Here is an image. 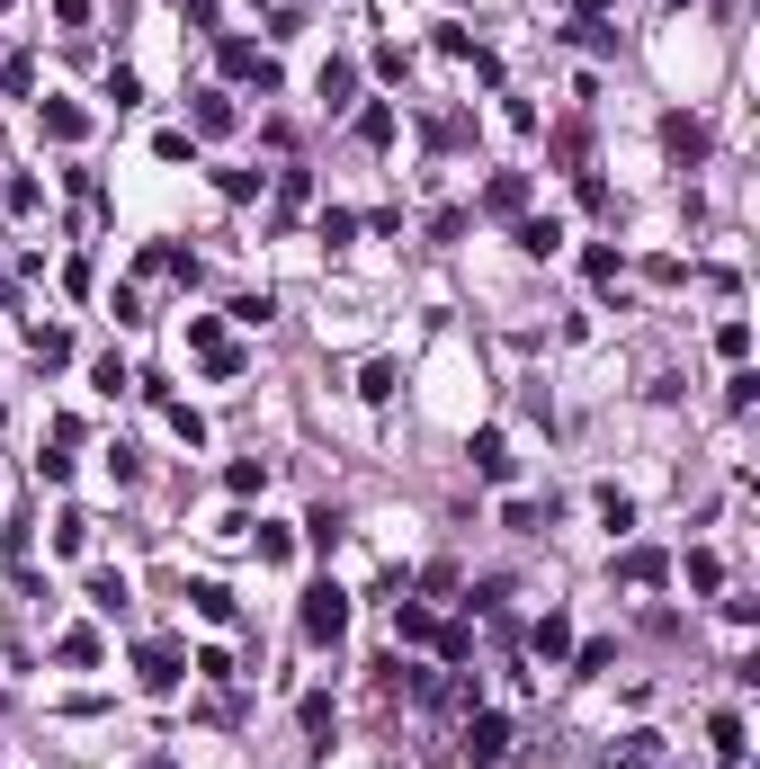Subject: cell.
Returning <instances> with one entry per match:
<instances>
[{
    "instance_id": "obj_1",
    "label": "cell",
    "mask_w": 760,
    "mask_h": 769,
    "mask_svg": "<svg viewBox=\"0 0 760 769\" xmlns=\"http://www.w3.org/2000/svg\"><path fill=\"white\" fill-rule=\"evenodd\" d=\"M340 626H350V591H340V582H313V591H305V636H313V645H340Z\"/></svg>"
},
{
    "instance_id": "obj_29",
    "label": "cell",
    "mask_w": 760,
    "mask_h": 769,
    "mask_svg": "<svg viewBox=\"0 0 760 769\" xmlns=\"http://www.w3.org/2000/svg\"><path fill=\"white\" fill-rule=\"evenodd\" d=\"M268 314H278V296H233V322H251V331H260Z\"/></svg>"
},
{
    "instance_id": "obj_10",
    "label": "cell",
    "mask_w": 760,
    "mask_h": 769,
    "mask_svg": "<svg viewBox=\"0 0 760 769\" xmlns=\"http://www.w3.org/2000/svg\"><path fill=\"white\" fill-rule=\"evenodd\" d=\"M188 608L216 617V626H233V591H224V582H188Z\"/></svg>"
},
{
    "instance_id": "obj_26",
    "label": "cell",
    "mask_w": 760,
    "mask_h": 769,
    "mask_svg": "<svg viewBox=\"0 0 760 769\" xmlns=\"http://www.w3.org/2000/svg\"><path fill=\"white\" fill-rule=\"evenodd\" d=\"M725 403H734V411H751V403H760V376H751V367H734V376H725Z\"/></svg>"
},
{
    "instance_id": "obj_25",
    "label": "cell",
    "mask_w": 760,
    "mask_h": 769,
    "mask_svg": "<svg viewBox=\"0 0 760 769\" xmlns=\"http://www.w3.org/2000/svg\"><path fill=\"white\" fill-rule=\"evenodd\" d=\"M224 483H233V493H260L268 465H260V457H233V465H224Z\"/></svg>"
},
{
    "instance_id": "obj_22",
    "label": "cell",
    "mask_w": 760,
    "mask_h": 769,
    "mask_svg": "<svg viewBox=\"0 0 760 769\" xmlns=\"http://www.w3.org/2000/svg\"><path fill=\"white\" fill-rule=\"evenodd\" d=\"M216 188L242 206V197H260V188H268V171H216Z\"/></svg>"
},
{
    "instance_id": "obj_31",
    "label": "cell",
    "mask_w": 760,
    "mask_h": 769,
    "mask_svg": "<svg viewBox=\"0 0 760 769\" xmlns=\"http://www.w3.org/2000/svg\"><path fill=\"white\" fill-rule=\"evenodd\" d=\"M0 10H10V0H0Z\"/></svg>"
},
{
    "instance_id": "obj_14",
    "label": "cell",
    "mask_w": 760,
    "mask_h": 769,
    "mask_svg": "<svg viewBox=\"0 0 760 769\" xmlns=\"http://www.w3.org/2000/svg\"><path fill=\"white\" fill-rule=\"evenodd\" d=\"M27 349H36L45 367H63V359H73V331H63V322H36V331H27Z\"/></svg>"
},
{
    "instance_id": "obj_3",
    "label": "cell",
    "mask_w": 760,
    "mask_h": 769,
    "mask_svg": "<svg viewBox=\"0 0 760 769\" xmlns=\"http://www.w3.org/2000/svg\"><path fill=\"white\" fill-rule=\"evenodd\" d=\"M662 153H671V162H698V153H707V125L671 108V117H662Z\"/></svg>"
},
{
    "instance_id": "obj_5",
    "label": "cell",
    "mask_w": 760,
    "mask_h": 769,
    "mask_svg": "<svg viewBox=\"0 0 760 769\" xmlns=\"http://www.w3.org/2000/svg\"><path fill=\"white\" fill-rule=\"evenodd\" d=\"M179 671H188V662H179L170 645H144V689H153V697H170V689H179Z\"/></svg>"
},
{
    "instance_id": "obj_20",
    "label": "cell",
    "mask_w": 760,
    "mask_h": 769,
    "mask_svg": "<svg viewBox=\"0 0 760 769\" xmlns=\"http://www.w3.org/2000/svg\"><path fill=\"white\" fill-rule=\"evenodd\" d=\"M359 144H394V108H385V99L359 108Z\"/></svg>"
},
{
    "instance_id": "obj_13",
    "label": "cell",
    "mask_w": 760,
    "mask_h": 769,
    "mask_svg": "<svg viewBox=\"0 0 760 769\" xmlns=\"http://www.w3.org/2000/svg\"><path fill=\"white\" fill-rule=\"evenodd\" d=\"M394 385H403L394 359H367V367H359V394H367V403H394Z\"/></svg>"
},
{
    "instance_id": "obj_27",
    "label": "cell",
    "mask_w": 760,
    "mask_h": 769,
    "mask_svg": "<svg viewBox=\"0 0 760 769\" xmlns=\"http://www.w3.org/2000/svg\"><path fill=\"white\" fill-rule=\"evenodd\" d=\"M350 233H359V216H350V206H322V242L340 251V242H350Z\"/></svg>"
},
{
    "instance_id": "obj_15",
    "label": "cell",
    "mask_w": 760,
    "mask_h": 769,
    "mask_svg": "<svg viewBox=\"0 0 760 769\" xmlns=\"http://www.w3.org/2000/svg\"><path fill=\"white\" fill-rule=\"evenodd\" d=\"M90 608L99 617H125V573H90Z\"/></svg>"
},
{
    "instance_id": "obj_9",
    "label": "cell",
    "mask_w": 760,
    "mask_h": 769,
    "mask_svg": "<svg viewBox=\"0 0 760 769\" xmlns=\"http://www.w3.org/2000/svg\"><path fill=\"white\" fill-rule=\"evenodd\" d=\"M519 251H537V260L564 251V224H555V216H519Z\"/></svg>"
},
{
    "instance_id": "obj_19",
    "label": "cell",
    "mask_w": 760,
    "mask_h": 769,
    "mask_svg": "<svg viewBox=\"0 0 760 769\" xmlns=\"http://www.w3.org/2000/svg\"><path fill=\"white\" fill-rule=\"evenodd\" d=\"M224 125H233V99L206 90V99H197V134H224Z\"/></svg>"
},
{
    "instance_id": "obj_24",
    "label": "cell",
    "mask_w": 760,
    "mask_h": 769,
    "mask_svg": "<svg viewBox=\"0 0 760 769\" xmlns=\"http://www.w3.org/2000/svg\"><path fill=\"white\" fill-rule=\"evenodd\" d=\"M99 90H108V108H134V99H144V81H134V73H125V63H117V73H108Z\"/></svg>"
},
{
    "instance_id": "obj_6",
    "label": "cell",
    "mask_w": 760,
    "mask_h": 769,
    "mask_svg": "<svg viewBox=\"0 0 760 769\" xmlns=\"http://www.w3.org/2000/svg\"><path fill=\"white\" fill-rule=\"evenodd\" d=\"M617 573H627L636 591H653V582L671 573V554H662V546H627V564H617Z\"/></svg>"
},
{
    "instance_id": "obj_18",
    "label": "cell",
    "mask_w": 760,
    "mask_h": 769,
    "mask_svg": "<svg viewBox=\"0 0 760 769\" xmlns=\"http://www.w3.org/2000/svg\"><path fill=\"white\" fill-rule=\"evenodd\" d=\"M546 519H555V502H510V537H546Z\"/></svg>"
},
{
    "instance_id": "obj_4",
    "label": "cell",
    "mask_w": 760,
    "mask_h": 769,
    "mask_svg": "<svg viewBox=\"0 0 760 769\" xmlns=\"http://www.w3.org/2000/svg\"><path fill=\"white\" fill-rule=\"evenodd\" d=\"M528 645H537L546 662H564V653H573V617H564V608H546V617L528 626Z\"/></svg>"
},
{
    "instance_id": "obj_16",
    "label": "cell",
    "mask_w": 760,
    "mask_h": 769,
    "mask_svg": "<svg viewBox=\"0 0 760 769\" xmlns=\"http://www.w3.org/2000/svg\"><path fill=\"white\" fill-rule=\"evenodd\" d=\"M474 465L502 483V474H510V439H502V430H483V439H474Z\"/></svg>"
},
{
    "instance_id": "obj_17",
    "label": "cell",
    "mask_w": 760,
    "mask_h": 769,
    "mask_svg": "<svg viewBox=\"0 0 760 769\" xmlns=\"http://www.w3.org/2000/svg\"><path fill=\"white\" fill-rule=\"evenodd\" d=\"M296 716H305V734H313V743H322V734L340 725V707H331V689H313V697H305V707H296Z\"/></svg>"
},
{
    "instance_id": "obj_23",
    "label": "cell",
    "mask_w": 760,
    "mask_h": 769,
    "mask_svg": "<svg viewBox=\"0 0 760 769\" xmlns=\"http://www.w3.org/2000/svg\"><path fill=\"white\" fill-rule=\"evenodd\" d=\"M608 662H617V645H608V636H591V645H582V653H573V671H582V680H599V671H608Z\"/></svg>"
},
{
    "instance_id": "obj_21",
    "label": "cell",
    "mask_w": 760,
    "mask_h": 769,
    "mask_svg": "<svg viewBox=\"0 0 760 769\" xmlns=\"http://www.w3.org/2000/svg\"><path fill=\"white\" fill-rule=\"evenodd\" d=\"M394 626H403V645H430V636H439V626H430V608H411V600L394 608Z\"/></svg>"
},
{
    "instance_id": "obj_8",
    "label": "cell",
    "mask_w": 760,
    "mask_h": 769,
    "mask_svg": "<svg viewBox=\"0 0 760 769\" xmlns=\"http://www.w3.org/2000/svg\"><path fill=\"white\" fill-rule=\"evenodd\" d=\"M483 206H493V216H519V206H528V179H519V171H493V188H483Z\"/></svg>"
},
{
    "instance_id": "obj_2",
    "label": "cell",
    "mask_w": 760,
    "mask_h": 769,
    "mask_svg": "<svg viewBox=\"0 0 760 769\" xmlns=\"http://www.w3.org/2000/svg\"><path fill=\"white\" fill-rule=\"evenodd\" d=\"M465 751H474L483 769H502V760H510V716H493V707L465 716Z\"/></svg>"
},
{
    "instance_id": "obj_12",
    "label": "cell",
    "mask_w": 760,
    "mask_h": 769,
    "mask_svg": "<svg viewBox=\"0 0 760 769\" xmlns=\"http://www.w3.org/2000/svg\"><path fill=\"white\" fill-rule=\"evenodd\" d=\"M45 134H54V144H81V134H90V117H81L73 99H54V108H45Z\"/></svg>"
},
{
    "instance_id": "obj_7",
    "label": "cell",
    "mask_w": 760,
    "mask_h": 769,
    "mask_svg": "<svg viewBox=\"0 0 760 769\" xmlns=\"http://www.w3.org/2000/svg\"><path fill=\"white\" fill-rule=\"evenodd\" d=\"M599 528H608V537H636V502L617 493V483H599Z\"/></svg>"
},
{
    "instance_id": "obj_28",
    "label": "cell",
    "mask_w": 760,
    "mask_h": 769,
    "mask_svg": "<svg viewBox=\"0 0 760 769\" xmlns=\"http://www.w3.org/2000/svg\"><path fill=\"white\" fill-rule=\"evenodd\" d=\"M716 582H725V564H716V554L698 546V554H689V591H716Z\"/></svg>"
},
{
    "instance_id": "obj_30",
    "label": "cell",
    "mask_w": 760,
    "mask_h": 769,
    "mask_svg": "<svg viewBox=\"0 0 760 769\" xmlns=\"http://www.w3.org/2000/svg\"><path fill=\"white\" fill-rule=\"evenodd\" d=\"M54 19L63 28H90V0H54Z\"/></svg>"
},
{
    "instance_id": "obj_11",
    "label": "cell",
    "mask_w": 760,
    "mask_h": 769,
    "mask_svg": "<svg viewBox=\"0 0 760 769\" xmlns=\"http://www.w3.org/2000/svg\"><path fill=\"white\" fill-rule=\"evenodd\" d=\"M322 108H350V90H359V63H322Z\"/></svg>"
}]
</instances>
